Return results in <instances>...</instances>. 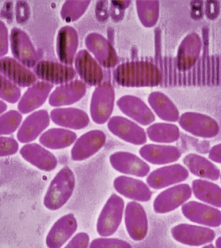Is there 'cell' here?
Here are the masks:
<instances>
[{
  "label": "cell",
  "instance_id": "cell-32",
  "mask_svg": "<svg viewBox=\"0 0 221 248\" xmlns=\"http://www.w3.org/2000/svg\"><path fill=\"white\" fill-rule=\"evenodd\" d=\"M148 102L151 108L161 119L169 122L177 121V110L168 98L162 93H151L149 96Z\"/></svg>",
  "mask_w": 221,
  "mask_h": 248
},
{
  "label": "cell",
  "instance_id": "cell-13",
  "mask_svg": "<svg viewBox=\"0 0 221 248\" xmlns=\"http://www.w3.org/2000/svg\"><path fill=\"white\" fill-rule=\"evenodd\" d=\"M106 142V135L100 130H91L78 139L71 149L74 161L87 160L98 153Z\"/></svg>",
  "mask_w": 221,
  "mask_h": 248
},
{
  "label": "cell",
  "instance_id": "cell-37",
  "mask_svg": "<svg viewBox=\"0 0 221 248\" xmlns=\"http://www.w3.org/2000/svg\"><path fill=\"white\" fill-rule=\"evenodd\" d=\"M20 96L21 90L19 87L0 73V98L11 104H15L19 100Z\"/></svg>",
  "mask_w": 221,
  "mask_h": 248
},
{
  "label": "cell",
  "instance_id": "cell-4",
  "mask_svg": "<svg viewBox=\"0 0 221 248\" xmlns=\"http://www.w3.org/2000/svg\"><path fill=\"white\" fill-rule=\"evenodd\" d=\"M115 93L110 82H103L95 89L91 98L90 112L93 121L102 125L110 119L113 111Z\"/></svg>",
  "mask_w": 221,
  "mask_h": 248
},
{
  "label": "cell",
  "instance_id": "cell-30",
  "mask_svg": "<svg viewBox=\"0 0 221 248\" xmlns=\"http://www.w3.org/2000/svg\"><path fill=\"white\" fill-rule=\"evenodd\" d=\"M77 140L75 132L62 128H52L42 134L39 141L46 148L58 150L71 146Z\"/></svg>",
  "mask_w": 221,
  "mask_h": 248
},
{
  "label": "cell",
  "instance_id": "cell-24",
  "mask_svg": "<svg viewBox=\"0 0 221 248\" xmlns=\"http://www.w3.org/2000/svg\"><path fill=\"white\" fill-rule=\"evenodd\" d=\"M54 85L46 81H38L29 87L17 104L19 112L27 114L40 108L48 98Z\"/></svg>",
  "mask_w": 221,
  "mask_h": 248
},
{
  "label": "cell",
  "instance_id": "cell-17",
  "mask_svg": "<svg viewBox=\"0 0 221 248\" xmlns=\"http://www.w3.org/2000/svg\"><path fill=\"white\" fill-rule=\"evenodd\" d=\"M110 165L116 171L145 177L150 171V167L137 155L126 151H117L110 157Z\"/></svg>",
  "mask_w": 221,
  "mask_h": 248
},
{
  "label": "cell",
  "instance_id": "cell-26",
  "mask_svg": "<svg viewBox=\"0 0 221 248\" xmlns=\"http://www.w3.org/2000/svg\"><path fill=\"white\" fill-rule=\"evenodd\" d=\"M50 120L60 127L80 130L89 125V117L84 110L77 108H56L50 113Z\"/></svg>",
  "mask_w": 221,
  "mask_h": 248
},
{
  "label": "cell",
  "instance_id": "cell-19",
  "mask_svg": "<svg viewBox=\"0 0 221 248\" xmlns=\"http://www.w3.org/2000/svg\"><path fill=\"white\" fill-rule=\"evenodd\" d=\"M79 43L77 31L73 27L66 25L60 29L56 38V52L61 63L73 65Z\"/></svg>",
  "mask_w": 221,
  "mask_h": 248
},
{
  "label": "cell",
  "instance_id": "cell-21",
  "mask_svg": "<svg viewBox=\"0 0 221 248\" xmlns=\"http://www.w3.org/2000/svg\"><path fill=\"white\" fill-rule=\"evenodd\" d=\"M19 153L25 161L44 171H52L57 167V158L38 143H27L21 147Z\"/></svg>",
  "mask_w": 221,
  "mask_h": 248
},
{
  "label": "cell",
  "instance_id": "cell-33",
  "mask_svg": "<svg viewBox=\"0 0 221 248\" xmlns=\"http://www.w3.org/2000/svg\"><path fill=\"white\" fill-rule=\"evenodd\" d=\"M146 134L150 140L157 143H174L177 141L180 137L177 126L166 123L151 125L147 128Z\"/></svg>",
  "mask_w": 221,
  "mask_h": 248
},
{
  "label": "cell",
  "instance_id": "cell-45",
  "mask_svg": "<svg viewBox=\"0 0 221 248\" xmlns=\"http://www.w3.org/2000/svg\"><path fill=\"white\" fill-rule=\"evenodd\" d=\"M215 244H216L217 248H221V236L217 238Z\"/></svg>",
  "mask_w": 221,
  "mask_h": 248
},
{
  "label": "cell",
  "instance_id": "cell-34",
  "mask_svg": "<svg viewBox=\"0 0 221 248\" xmlns=\"http://www.w3.org/2000/svg\"><path fill=\"white\" fill-rule=\"evenodd\" d=\"M138 15L145 27H151L156 24L158 19V1H136Z\"/></svg>",
  "mask_w": 221,
  "mask_h": 248
},
{
  "label": "cell",
  "instance_id": "cell-22",
  "mask_svg": "<svg viewBox=\"0 0 221 248\" xmlns=\"http://www.w3.org/2000/svg\"><path fill=\"white\" fill-rule=\"evenodd\" d=\"M116 104L124 114L142 125H150L155 120L152 110L138 97L125 95L118 99Z\"/></svg>",
  "mask_w": 221,
  "mask_h": 248
},
{
  "label": "cell",
  "instance_id": "cell-42",
  "mask_svg": "<svg viewBox=\"0 0 221 248\" xmlns=\"http://www.w3.org/2000/svg\"><path fill=\"white\" fill-rule=\"evenodd\" d=\"M19 5H17V17H19V21H25L26 20V17L29 16V8L28 5H26L25 2L24 5H22V2L19 1Z\"/></svg>",
  "mask_w": 221,
  "mask_h": 248
},
{
  "label": "cell",
  "instance_id": "cell-5",
  "mask_svg": "<svg viewBox=\"0 0 221 248\" xmlns=\"http://www.w3.org/2000/svg\"><path fill=\"white\" fill-rule=\"evenodd\" d=\"M34 73L41 81L53 85L69 83L77 74L73 66L49 60L39 61L34 67Z\"/></svg>",
  "mask_w": 221,
  "mask_h": 248
},
{
  "label": "cell",
  "instance_id": "cell-36",
  "mask_svg": "<svg viewBox=\"0 0 221 248\" xmlns=\"http://www.w3.org/2000/svg\"><path fill=\"white\" fill-rule=\"evenodd\" d=\"M22 121V115L17 110H11L0 115V136L15 133Z\"/></svg>",
  "mask_w": 221,
  "mask_h": 248
},
{
  "label": "cell",
  "instance_id": "cell-35",
  "mask_svg": "<svg viewBox=\"0 0 221 248\" xmlns=\"http://www.w3.org/2000/svg\"><path fill=\"white\" fill-rule=\"evenodd\" d=\"M91 1H67L62 6L61 16L66 22H73L85 13Z\"/></svg>",
  "mask_w": 221,
  "mask_h": 248
},
{
  "label": "cell",
  "instance_id": "cell-1",
  "mask_svg": "<svg viewBox=\"0 0 221 248\" xmlns=\"http://www.w3.org/2000/svg\"><path fill=\"white\" fill-rule=\"evenodd\" d=\"M114 81L126 87L158 86L163 79L162 71L152 62L137 60L124 62L113 71Z\"/></svg>",
  "mask_w": 221,
  "mask_h": 248
},
{
  "label": "cell",
  "instance_id": "cell-47",
  "mask_svg": "<svg viewBox=\"0 0 221 248\" xmlns=\"http://www.w3.org/2000/svg\"></svg>",
  "mask_w": 221,
  "mask_h": 248
},
{
  "label": "cell",
  "instance_id": "cell-44",
  "mask_svg": "<svg viewBox=\"0 0 221 248\" xmlns=\"http://www.w3.org/2000/svg\"><path fill=\"white\" fill-rule=\"evenodd\" d=\"M7 106L3 101L0 100V114L3 113L7 110Z\"/></svg>",
  "mask_w": 221,
  "mask_h": 248
},
{
  "label": "cell",
  "instance_id": "cell-46",
  "mask_svg": "<svg viewBox=\"0 0 221 248\" xmlns=\"http://www.w3.org/2000/svg\"><path fill=\"white\" fill-rule=\"evenodd\" d=\"M202 248H215V246H213L212 244H208V245L204 246V247H203Z\"/></svg>",
  "mask_w": 221,
  "mask_h": 248
},
{
  "label": "cell",
  "instance_id": "cell-27",
  "mask_svg": "<svg viewBox=\"0 0 221 248\" xmlns=\"http://www.w3.org/2000/svg\"><path fill=\"white\" fill-rule=\"evenodd\" d=\"M179 124L186 131L200 137H214L219 131L218 124L215 120L203 116L184 114Z\"/></svg>",
  "mask_w": 221,
  "mask_h": 248
},
{
  "label": "cell",
  "instance_id": "cell-18",
  "mask_svg": "<svg viewBox=\"0 0 221 248\" xmlns=\"http://www.w3.org/2000/svg\"><path fill=\"white\" fill-rule=\"evenodd\" d=\"M50 115L47 110L42 109L32 112L27 116L17 131L19 142L29 143L35 140L48 127Z\"/></svg>",
  "mask_w": 221,
  "mask_h": 248
},
{
  "label": "cell",
  "instance_id": "cell-2",
  "mask_svg": "<svg viewBox=\"0 0 221 248\" xmlns=\"http://www.w3.org/2000/svg\"><path fill=\"white\" fill-rule=\"evenodd\" d=\"M75 184L73 170L64 167L50 182L44 199L45 207L51 211L61 209L73 195Z\"/></svg>",
  "mask_w": 221,
  "mask_h": 248
},
{
  "label": "cell",
  "instance_id": "cell-15",
  "mask_svg": "<svg viewBox=\"0 0 221 248\" xmlns=\"http://www.w3.org/2000/svg\"><path fill=\"white\" fill-rule=\"evenodd\" d=\"M85 45L102 67L113 68L118 63V56L111 43L102 34L92 32L85 38Z\"/></svg>",
  "mask_w": 221,
  "mask_h": 248
},
{
  "label": "cell",
  "instance_id": "cell-39",
  "mask_svg": "<svg viewBox=\"0 0 221 248\" xmlns=\"http://www.w3.org/2000/svg\"><path fill=\"white\" fill-rule=\"evenodd\" d=\"M18 149V143L15 139L0 136V157L12 156L16 154Z\"/></svg>",
  "mask_w": 221,
  "mask_h": 248
},
{
  "label": "cell",
  "instance_id": "cell-25",
  "mask_svg": "<svg viewBox=\"0 0 221 248\" xmlns=\"http://www.w3.org/2000/svg\"><path fill=\"white\" fill-rule=\"evenodd\" d=\"M86 85L75 79L56 87L49 97V104L53 107L69 106L79 102L86 93Z\"/></svg>",
  "mask_w": 221,
  "mask_h": 248
},
{
  "label": "cell",
  "instance_id": "cell-12",
  "mask_svg": "<svg viewBox=\"0 0 221 248\" xmlns=\"http://www.w3.org/2000/svg\"><path fill=\"white\" fill-rule=\"evenodd\" d=\"M187 169L180 164L162 167L151 172L147 176V186L154 189H161L185 181L189 177Z\"/></svg>",
  "mask_w": 221,
  "mask_h": 248
},
{
  "label": "cell",
  "instance_id": "cell-41",
  "mask_svg": "<svg viewBox=\"0 0 221 248\" xmlns=\"http://www.w3.org/2000/svg\"><path fill=\"white\" fill-rule=\"evenodd\" d=\"M9 46V32L5 23L0 20V57H4L7 54Z\"/></svg>",
  "mask_w": 221,
  "mask_h": 248
},
{
  "label": "cell",
  "instance_id": "cell-16",
  "mask_svg": "<svg viewBox=\"0 0 221 248\" xmlns=\"http://www.w3.org/2000/svg\"><path fill=\"white\" fill-rule=\"evenodd\" d=\"M0 73L17 86L21 87H31L38 79L29 68L10 56L0 58Z\"/></svg>",
  "mask_w": 221,
  "mask_h": 248
},
{
  "label": "cell",
  "instance_id": "cell-11",
  "mask_svg": "<svg viewBox=\"0 0 221 248\" xmlns=\"http://www.w3.org/2000/svg\"><path fill=\"white\" fill-rule=\"evenodd\" d=\"M126 230L134 241H142L148 232V220L146 212L141 203L129 202L125 209Z\"/></svg>",
  "mask_w": 221,
  "mask_h": 248
},
{
  "label": "cell",
  "instance_id": "cell-8",
  "mask_svg": "<svg viewBox=\"0 0 221 248\" xmlns=\"http://www.w3.org/2000/svg\"><path fill=\"white\" fill-rule=\"evenodd\" d=\"M173 238L184 245L201 246L211 243L215 239L214 231L206 227L180 224L171 230Z\"/></svg>",
  "mask_w": 221,
  "mask_h": 248
},
{
  "label": "cell",
  "instance_id": "cell-28",
  "mask_svg": "<svg viewBox=\"0 0 221 248\" xmlns=\"http://www.w3.org/2000/svg\"><path fill=\"white\" fill-rule=\"evenodd\" d=\"M139 154L150 164L165 165L177 161L182 153L179 149L172 145L147 144L140 149Z\"/></svg>",
  "mask_w": 221,
  "mask_h": 248
},
{
  "label": "cell",
  "instance_id": "cell-29",
  "mask_svg": "<svg viewBox=\"0 0 221 248\" xmlns=\"http://www.w3.org/2000/svg\"><path fill=\"white\" fill-rule=\"evenodd\" d=\"M183 163L194 175L215 181L221 176V171L215 164L205 157L197 154H189L183 158Z\"/></svg>",
  "mask_w": 221,
  "mask_h": 248
},
{
  "label": "cell",
  "instance_id": "cell-7",
  "mask_svg": "<svg viewBox=\"0 0 221 248\" xmlns=\"http://www.w3.org/2000/svg\"><path fill=\"white\" fill-rule=\"evenodd\" d=\"M191 186L187 184H178L161 192L153 202V209L159 214L175 210L191 197Z\"/></svg>",
  "mask_w": 221,
  "mask_h": 248
},
{
  "label": "cell",
  "instance_id": "cell-9",
  "mask_svg": "<svg viewBox=\"0 0 221 248\" xmlns=\"http://www.w3.org/2000/svg\"><path fill=\"white\" fill-rule=\"evenodd\" d=\"M74 63L76 72L85 85L97 87L102 84L104 70L88 50L82 49L78 52Z\"/></svg>",
  "mask_w": 221,
  "mask_h": 248
},
{
  "label": "cell",
  "instance_id": "cell-38",
  "mask_svg": "<svg viewBox=\"0 0 221 248\" xmlns=\"http://www.w3.org/2000/svg\"><path fill=\"white\" fill-rule=\"evenodd\" d=\"M89 248H133L126 240L116 238H95L89 244Z\"/></svg>",
  "mask_w": 221,
  "mask_h": 248
},
{
  "label": "cell",
  "instance_id": "cell-3",
  "mask_svg": "<svg viewBox=\"0 0 221 248\" xmlns=\"http://www.w3.org/2000/svg\"><path fill=\"white\" fill-rule=\"evenodd\" d=\"M124 200L120 196L112 193L109 198L99 215L96 231L102 237L112 236L116 232L123 218Z\"/></svg>",
  "mask_w": 221,
  "mask_h": 248
},
{
  "label": "cell",
  "instance_id": "cell-20",
  "mask_svg": "<svg viewBox=\"0 0 221 248\" xmlns=\"http://www.w3.org/2000/svg\"><path fill=\"white\" fill-rule=\"evenodd\" d=\"M78 223L73 213L62 217L50 228L46 237L48 248H61L77 232Z\"/></svg>",
  "mask_w": 221,
  "mask_h": 248
},
{
  "label": "cell",
  "instance_id": "cell-43",
  "mask_svg": "<svg viewBox=\"0 0 221 248\" xmlns=\"http://www.w3.org/2000/svg\"><path fill=\"white\" fill-rule=\"evenodd\" d=\"M209 158L213 162L221 164V143L211 148L209 153Z\"/></svg>",
  "mask_w": 221,
  "mask_h": 248
},
{
  "label": "cell",
  "instance_id": "cell-23",
  "mask_svg": "<svg viewBox=\"0 0 221 248\" xmlns=\"http://www.w3.org/2000/svg\"><path fill=\"white\" fill-rule=\"evenodd\" d=\"M113 186L117 193L134 201L146 202L152 197V192L146 184L129 176H118L114 180Z\"/></svg>",
  "mask_w": 221,
  "mask_h": 248
},
{
  "label": "cell",
  "instance_id": "cell-6",
  "mask_svg": "<svg viewBox=\"0 0 221 248\" xmlns=\"http://www.w3.org/2000/svg\"><path fill=\"white\" fill-rule=\"evenodd\" d=\"M10 44L14 58L29 69H34L39 62L38 53L28 34L22 29L14 27L10 34Z\"/></svg>",
  "mask_w": 221,
  "mask_h": 248
},
{
  "label": "cell",
  "instance_id": "cell-40",
  "mask_svg": "<svg viewBox=\"0 0 221 248\" xmlns=\"http://www.w3.org/2000/svg\"><path fill=\"white\" fill-rule=\"evenodd\" d=\"M89 234L80 232L75 234L64 248H89Z\"/></svg>",
  "mask_w": 221,
  "mask_h": 248
},
{
  "label": "cell",
  "instance_id": "cell-14",
  "mask_svg": "<svg viewBox=\"0 0 221 248\" xmlns=\"http://www.w3.org/2000/svg\"><path fill=\"white\" fill-rule=\"evenodd\" d=\"M184 216L192 222L217 228L221 225V211L215 207L196 201L188 202L182 206Z\"/></svg>",
  "mask_w": 221,
  "mask_h": 248
},
{
  "label": "cell",
  "instance_id": "cell-31",
  "mask_svg": "<svg viewBox=\"0 0 221 248\" xmlns=\"http://www.w3.org/2000/svg\"><path fill=\"white\" fill-rule=\"evenodd\" d=\"M192 193L199 201L221 208V187L207 180L197 179L192 182Z\"/></svg>",
  "mask_w": 221,
  "mask_h": 248
},
{
  "label": "cell",
  "instance_id": "cell-10",
  "mask_svg": "<svg viewBox=\"0 0 221 248\" xmlns=\"http://www.w3.org/2000/svg\"><path fill=\"white\" fill-rule=\"evenodd\" d=\"M109 130L122 140L133 145L144 144L147 134L141 126L123 116L110 118L108 123Z\"/></svg>",
  "mask_w": 221,
  "mask_h": 248
}]
</instances>
